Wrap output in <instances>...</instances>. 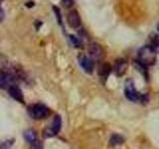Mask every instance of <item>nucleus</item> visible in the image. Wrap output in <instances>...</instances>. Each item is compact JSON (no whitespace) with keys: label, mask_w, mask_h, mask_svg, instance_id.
<instances>
[{"label":"nucleus","mask_w":159,"mask_h":149,"mask_svg":"<svg viewBox=\"0 0 159 149\" xmlns=\"http://www.w3.org/2000/svg\"><path fill=\"white\" fill-rule=\"evenodd\" d=\"M137 61L143 66H152L156 62V52L151 46H143L138 50Z\"/></svg>","instance_id":"obj_1"},{"label":"nucleus","mask_w":159,"mask_h":149,"mask_svg":"<svg viewBox=\"0 0 159 149\" xmlns=\"http://www.w3.org/2000/svg\"><path fill=\"white\" fill-rule=\"evenodd\" d=\"M124 93H125V97L127 99H129L130 102H138V101H143L144 97L141 96L135 87H134V84L132 82V79H127L125 82V87H124Z\"/></svg>","instance_id":"obj_2"},{"label":"nucleus","mask_w":159,"mask_h":149,"mask_svg":"<svg viewBox=\"0 0 159 149\" xmlns=\"http://www.w3.org/2000/svg\"><path fill=\"white\" fill-rule=\"evenodd\" d=\"M30 115H31L34 119H44L47 118L50 114H51V111L44 104H35L29 108Z\"/></svg>","instance_id":"obj_3"},{"label":"nucleus","mask_w":159,"mask_h":149,"mask_svg":"<svg viewBox=\"0 0 159 149\" xmlns=\"http://www.w3.org/2000/svg\"><path fill=\"white\" fill-rule=\"evenodd\" d=\"M67 21L69 26L71 28L74 29H78L81 27V17H80V14L77 10H71L69 13H68V16H67Z\"/></svg>","instance_id":"obj_4"},{"label":"nucleus","mask_w":159,"mask_h":149,"mask_svg":"<svg viewBox=\"0 0 159 149\" xmlns=\"http://www.w3.org/2000/svg\"><path fill=\"white\" fill-rule=\"evenodd\" d=\"M15 77L7 72H0V88H9L14 86Z\"/></svg>","instance_id":"obj_5"},{"label":"nucleus","mask_w":159,"mask_h":149,"mask_svg":"<svg viewBox=\"0 0 159 149\" xmlns=\"http://www.w3.org/2000/svg\"><path fill=\"white\" fill-rule=\"evenodd\" d=\"M127 61L125 59H118L116 61L113 67V71L116 73L117 77H121L125 74L126 70H127Z\"/></svg>","instance_id":"obj_6"},{"label":"nucleus","mask_w":159,"mask_h":149,"mask_svg":"<svg viewBox=\"0 0 159 149\" xmlns=\"http://www.w3.org/2000/svg\"><path fill=\"white\" fill-rule=\"evenodd\" d=\"M79 63L86 73L92 74L93 72V62L92 59H89L87 56H80Z\"/></svg>","instance_id":"obj_7"},{"label":"nucleus","mask_w":159,"mask_h":149,"mask_svg":"<svg viewBox=\"0 0 159 149\" xmlns=\"http://www.w3.org/2000/svg\"><path fill=\"white\" fill-rule=\"evenodd\" d=\"M89 54L93 59H99L102 57L103 51L102 48L99 44L98 43H92L89 46Z\"/></svg>","instance_id":"obj_8"},{"label":"nucleus","mask_w":159,"mask_h":149,"mask_svg":"<svg viewBox=\"0 0 159 149\" xmlns=\"http://www.w3.org/2000/svg\"><path fill=\"white\" fill-rule=\"evenodd\" d=\"M8 93H9L10 96H11L14 99H16L17 102L24 103V96H23V93H22V91L17 86H15V84H14V86L10 87L8 88Z\"/></svg>","instance_id":"obj_9"},{"label":"nucleus","mask_w":159,"mask_h":149,"mask_svg":"<svg viewBox=\"0 0 159 149\" xmlns=\"http://www.w3.org/2000/svg\"><path fill=\"white\" fill-rule=\"evenodd\" d=\"M111 72V65L108 64H102L101 67H99V71H98V74L101 77L102 79L106 81L107 79V77L109 76V74Z\"/></svg>","instance_id":"obj_10"},{"label":"nucleus","mask_w":159,"mask_h":149,"mask_svg":"<svg viewBox=\"0 0 159 149\" xmlns=\"http://www.w3.org/2000/svg\"><path fill=\"white\" fill-rule=\"evenodd\" d=\"M24 138L27 142L32 144L35 141H37V133L34 129H27L24 131Z\"/></svg>","instance_id":"obj_11"},{"label":"nucleus","mask_w":159,"mask_h":149,"mask_svg":"<svg viewBox=\"0 0 159 149\" xmlns=\"http://www.w3.org/2000/svg\"><path fill=\"white\" fill-rule=\"evenodd\" d=\"M61 126H62V118L59 115H56L54 117V120H53L52 125H51V129L55 133V135L59 133L60 129H61Z\"/></svg>","instance_id":"obj_12"},{"label":"nucleus","mask_w":159,"mask_h":149,"mask_svg":"<svg viewBox=\"0 0 159 149\" xmlns=\"http://www.w3.org/2000/svg\"><path fill=\"white\" fill-rule=\"evenodd\" d=\"M124 142V138L121 135H118V134H113V135L109 139V143H111V146H117V145H121Z\"/></svg>","instance_id":"obj_13"},{"label":"nucleus","mask_w":159,"mask_h":149,"mask_svg":"<svg viewBox=\"0 0 159 149\" xmlns=\"http://www.w3.org/2000/svg\"><path fill=\"white\" fill-rule=\"evenodd\" d=\"M151 47L156 53H159V35H155L151 39Z\"/></svg>","instance_id":"obj_14"},{"label":"nucleus","mask_w":159,"mask_h":149,"mask_svg":"<svg viewBox=\"0 0 159 149\" xmlns=\"http://www.w3.org/2000/svg\"><path fill=\"white\" fill-rule=\"evenodd\" d=\"M14 144V139H9V140H5L0 144V149H10Z\"/></svg>","instance_id":"obj_15"},{"label":"nucleus","mask_w":159,"mask_h":149,"mask_svg":"<svg viewBox=\"0 0 159 149\" xmlns=\"http://www.w3.org/2000/svg\"><path fill=\"white\" fill-rule=\"evenodd\" d=\"M70 40H71L74 47H81L82 41H81V39L78 38L77 36H75V35H70Z\"/></svg>","instance_id":"obj_16"},{"label":"nucleus","mask_w":159,"mask_h":149,"mask_svg":"<svg viewBox=\"0 0 159 149\" xmlns=\"http://www.w3.org/2000/svg\"><path fill=\"white\" fill-rule=\"evenodd\" d=\"M44 134V137H51V136H54L55 135V133L53 132V130L51 129V127H49V128H46L44 130V132H43Z\"/></svg>","instance_id":"obj_17"},{"label":"nucleus","mask_w":159,"mask_h":149,"mask_svg":"<svg viewBox=\"0 0 159 149\" xmlns=\"http://www.w3.org/2000/svg\"><path fill=\"white\" fill-rule=\"evenodd\" d=\"M30 149H43V144L42 142L40 141H35L34 143H32L31 147H30Z\"/></svg>","instance_id":"obj_18"},{"label":"nucleus","mask_w":159,"mask_h":149,"mask_svg":"<svg viewBox=\"0 0 159 149\" xmlns=\"http://www.w3.org/2000/svg\"><path fill=\"white\" fill-rule=\"evenodd\" d=\"M62 1H63V5L67 8L73 6V4H74V0H62Z\"/></svg>","instance_id":"obj_19"},{"label":"nucleus","mask_w":159,"mask_h":149,"mask_svg":"<svg viewBox=\"0 0 159 149\" xmlns=\"http://www.w3.org/2000/svg\"><path fill=\"white\" fill-rule=\"evenodd\" d=\"M53 9L55 10V12H56V15H57V18H58V21L60 24H62V17H61V15H60V10L57 8V7H53Z\"/></svg>","instance_id":"obj_20"},{"label":"nucleus","mask_w":159,"mask_h":149,"mask_svg":"<svg viewBox=\"0 0 159 149\" xmlns=\"http://www.w3.org/2000/svg\"><path fill=\"white\" fill-rule=\"evenodd\" d=\"M4 16H5V14H4V11H3L2 7H1V0H0V22L3 21Z\"/></svg>","instance_id":"obj_21"},{"label":"nucleus","mask_w":159,"mask_h":149,"mask_svg":"<svg viewBox=\"0 0 159 149\" xmlns=\"http://www.w3.org/2000/svg\"><path fill=\"white\" fill-rule=\"evenodd\" d=\"M157 30H158V32H159V23L157 24Z\"/></svg>","instance_id":"obj_22"}]
</instances>
